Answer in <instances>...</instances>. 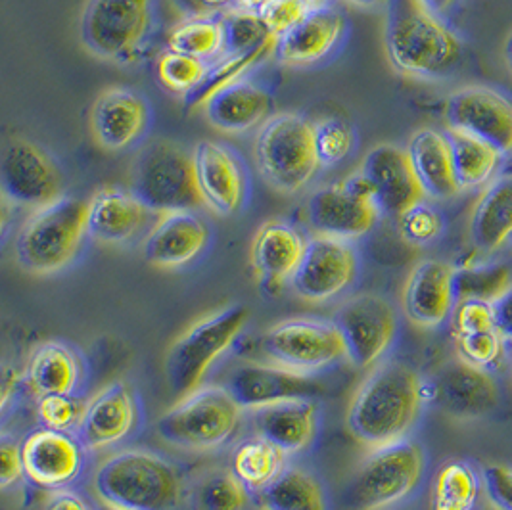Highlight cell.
Returning a JSON list of instances; mask_svg holds the SVG:
<instances>
[{
  "label": "cell",
  "instance_id": "obj_13",
  "mask_svg": "<svg viewBox=\"0 0 512 510\" xmlns=\"http://www.w3.org/2000/svg\"><path fill=\"white\" fill-rule=\"evenodd\" d=\"M305 217L315 234L353 242L373 231L380 209L371 181L357 171L340 185L315 190L307 200Z\"/></svg>",
  "mask_w": 512,
  "mask_h": 510
},
{
  "label": "cell",
  "instance_id": "obj_8",
  "mask_svg": "<svg viewBox=\"0 0 512 510\" xmlns=\"http://www.w3.org/2000/svg\"><path fill=\"white\" fill-rule=\"evenodd\" d=\"M254 154L261 177L284 194L303 190L321 169L315 123L302 114L269 117L257 131Z\"/></svg>",
  "mask_w": 512,
  "mask_h": 510
},
{
  "label": "cell",
  "instance_id": "obj_36",
  "mask_svg": "<svg viewBox=\"0 0 512 510\" xmlns=\"http://www.w3.org/2000/svg\"><path fill=\"white\" fill-rule=\"evenodd\" d=\"M482 472L463 459H449L436 470L430 489V510H474Z\"/></svg>",
  "mask_w": 512,
  "mask_h": 510
},
{
  "label": "cell",
  "instance_id": "obj_3",
  "mask_svg": "<svg viewBox=\"0 0 512 510\" xmlns=\"http://www.w3.org/2000/svg\"><path fill=\"white\" fill-rule=\"evenodd\" d=\"M91 487L98 501L129 510H175L183 499L179 468L142 447L108 455L94 468Z\"/></svg>",
  "mask_w": 512,
  "mask_h": 510
},
{
  "label": "cell",
  "instance_id": "obj_50",
  "mask_svg": "<svg viewBox=\"0 0 512 510\" xmlns=\"http://www.w3.org/2000/svg\"><path fill=\"white\" fill-rule=\"evenodd\" d=\"M24 461H22V443L2 436L0 440V487L8 489L24 480Z\"/></svg>",
  "mask_w": 512,
  "mask_h": 510
},
{
  "label": "cell",
  "instance_id": "obj_19",
  "mask_svg": "<svg viewBox=\"0 0 512 510\" xmlns=\"http://www.w3.org/2000/svg\"><path fill=\"white\" fill-rule=\"evenodd\" d=\"M85 451L77 434L41 426L22 441L25 480L45 491L71 487L83 474Z\"/></svg>",
  "mask_w": 512,
  "mask_h": 510
},
{
  "label": "cell",
  "instance_id": "obj_51",
  "mask_svg": "<svg viewBox=\"0 0 512 510\" xmlns=\"http://www.w3.org/2000/svg\"><path fill=\"white\" fill-rule=\"evenodd\" d=\"M43 510H94V505H91L79 491L66 487L48 491Z\"/></svg>",
  "mask_w": 512,
  "mask_h": 510
},
{
  "label": "cell",
  "instance_id": "obj_2",
  "mask_svg": "<svg viewBox=\"0 0 512 510\" xmlns=\"http://www.w3.org/2000/svg\"><path fill=\"white\" fill-rule=\"evenodd\" d=\"M384 43L392 66L419 79H442L461 64V39L420 0L388 4Z\"/></svg>",
  "mask_w": 512,
  "mask_h": 510
},
{
  "label": "cell",
  "instance_id": "obj_46",
  "mask_svg": "<svg viewBox=\"0 0 512 510\" xmlns=\"http://www.w3.org/2000/svg\"><path fill=\"white\" fill-rule=\"evenodd\" d=\"M455 349L457 357L465 359L466 363H472L482 369H491L495 367L503 353H505V338L501 336L499 330H486V332H476L468 336H455Z\"/></svg>",
  "mask_w": 512,
  "mask_h": 510
},
{
  "label": "cell",
  "instance_id": "obj_26",
  "mask_svg": "<svg viewBox=\"0 0 512 510\" xmlns=\"http://www.w3.org/2000/svg\"><path fill=\"white\" fill-rule=\"evenodd\" d=\"M259 436L290 455L307 453L321 432L323 411L317 397L288 399L252 411Z\"/></svg>",
  "mask_w": 512,
  "mask_h": 510
},
{
  "label": "cell",
  "instance_id": "obj_22",
  "mask_svg": "<svg viewBox=\"0 0 512 510\" xmlns=\"http://www.w3.org/2000/svg\"><path fill=\"white\" fill-rule=\"evenodd\" d=\"M455 269L440 259H424L413 267L403 284L401 311L411 325L436 330L445 325L457 305Z\"/></svg>",
  "mask_w": 512,
  "mask_h": 510
},
{
  "label": "cell",
  "instance_id": "obj_9",
  "mask_svg": "<svg viewBox=\"0 0 512 510\" xmlns=\"http://www.w3.org/2000/svg\"><path fill=\"white\" fill-rule=\"evenodd\" d=\"M129 190L156 215L204 206L192 152L173 140L156 139L140 148L131 167Z\"/></svg>",
  "mask_w": 512,
  "mask_h": 510
},
{
  "label": "cell",
  "instance_id": "obj_30",
  "mask_svg": "<svg viewBox=\"0 0 512 510\" xmlns=\"http://www.w3.org/2000/svg\"><path fill=\"white\" fill-rule=\"evenodd\" d=\"M202 110L211 127L238 135L263 125L271 117L273 96L263 85L246 77L213 94Z\"/></svg>",
  "mask_w": 512,
  "mask_h": 510
},
{
  "label": "cell",
  "instance_id": "obj_29",
  "mask_svg": "<svg viewBox=\"0 0 512 510\" xmlns=\"http://www.w3.org/2000/svg\"><path fill=\"white\" fill-rule=\"evenodd\" d=\"M152 215L131 190L106 186L89 200V236L102 244H127L146 229Z\"/></svg>",
  "mask_w": 512,
  "mask_h": 510
},
{
  "label": "cell",
  "instance_id": "obj_11",
  "mask_svg": "<svg viewBox=\"0 0 512 510\" xmlns=\"http://www.w3.org/2000/svg\"><path fill=\"white\" fill-rule=\"evenodd\" d=\"M257 344L269 363L309 376L346 359V346L336 323L317 317L275 323L259 336Z\"/></svg>",
  "mask_w": 512,
  "mask_h": 510
},
{
  "label": "cell",
  "instance_id": "obj_41",
  "mask_svg": "<svg viewBox=\"0 0 512 510\" xmlns=\"http://www.w3.org/2000/svg\"><path fill=\"white\" fill-rule=\"evenodd\" d=\"M250 489L233 474L231 468L206 472L192 491L194 510H248Z\"/></svg>",
  "mask_w": 512,
  "mask_h": 510
},
{
  "label": "cell",
  "instance_id": "obj_53",
  "mask_svg": "<svg viewBox=\"0 0 512 510\" xmlns=\"http://www.w3.org/2000/svg\"><path fill=\"white\" fill-rule=\"evenodd\" d=\"M493 307L501 336L505 338V342L512 344V288L499 302L493 303Z\"/></svg>",
  "mask_w": 512,
  "mask_h": 510
},
{
  "label": "cell",
  "instance_id": "obj_35",
  "mask_svg": "<svg viewBox=\"0 0 512 510\" xmlns=\"http://www.w3.org/2000/svg\"><path fill=\"white\" fill-rule=\"evenodd\" d=\"M286 461L288 455L279 445L256 434L234 445L229 468L250 493H261L284 472Z\"/></svg>",
  "mask_w": 512,
  "mask_h": 510
},
{
  "label": "cell",
  "instance_id": "obj_6",
  "mask_svg": "<svg viewBox=\"0 0 512 510\" xmlns=\"http://www.w3.org/2000/svg\"><path fill=\"white\" fill-rule=\"evenodd\" d=\"M244 409L225 386H200L167 409L156 422L158 438L190 453L225 447L238 432Z\"/></svg>",
  "mask_w": 512,
  "mask_h": 510
},
{
  "label": "cell",
  "instance_id": "obj_24",
  "mask_svg": "<svg viewBox=\"0 0 512 510\" xmlns=\"http://www.w3.org/2000/svg\"><path fill=\"white\" fill-rule=\"evenodd\" d=\"M150 119V104L142 94L127 87H110L94 100L91 129L98 146L121 152L146 135Z\"/></svg>",
  "mask_w": 512,
  "mask_h": 510
},
{
  "label": "cell",
  "instance_id": "obj_56",
  "mask_svg": "<svg viewBox=\"0 0 512 510\" xmlns=\"http://www.w3.org/2000/svg\"><path fill=\"white\" fill-rule=\"evenodd\" d=\"M355 6H363V8H380V6H386L392 2V0H348Z\"/></svg>",
  "mask_w": 512,
  "mask_h": 510
},
{
  "label": "cell",
  "instance_id": "obj_34",
  "mask_svg": "<svg viewBox=\"0 0 512 510\" xmlns=\"http://www.w3.org/2000/svg\"><path fill=\"white\" fill-rule=\"evenodd\" d=\"M257 497L261 510H330L325 484L300 466H286Z\"/></svg>",
  "mask_w": 512,
  "mask_h": 510
},
{
  "label": "cell",
  "instance_id": "obj_5",
  "mask_svg": "<svg viewBox=\"0 0 512 510\" xmlns=\"http://www.w3.org/2000/svg\"><path fill=\"white\" fill-rule=\"evenodd\" d=\"M250 323V309L231 303L188 326L165 353V380L175 397L204 386L211 367L229 353Z\"/></svg>",
  "mask_w": 512,
  "mask_h": 510
},
{
  "label": "cell",
  "instance_id": "obj_16",
  "mask_svg": "<svg viewBox=\"0 0 512 510\" xmlns=\"http://www.w3.org/2000/svg\"><path fill=\"white\" fill-rule=\"evenodd\" d=\"M2 196L14 206L45 208L62 198V173L47 152L35 142L12 139L0 160Z\"/></svg>",
  "mask_w": 512,
  "mask_h": 510
},
{
  "label": "cell",
  "instance_id": "obj_14",
  "mask_svg": "<svg viewBox=\"0 0 512 510\" xmlns=\"http://www.w3.org/2000/svg\"><path fill=\"white\" fill-rule=\"evenodd\" d=\"M426 403H432L445 417L478 420L488 417L499 405V384L488 369L455 357L424 380Z\"/></svg>",
  "mask_w": 512,
  "mask_h": 510
},
{
  "label": "cell",
  "instance_id": "obj_1",
  "mask_svg": "<svg viewBox=\"0 0 512 510\" xmlns=\"http://www.w3.org/2000/svg\"><path fill=\"white\" fill-rule=\"evenodd\" d=\"M426 403L424 378L409 363H378L351 395L348 432L369 449L407 440Z\"/></svg>",
  "mask_w": 512,
  "mask_h": 510
},
{
  "label": "cell",
  "instance_id": "obj_55",
  "mask_svg": "<svg viewBox=\"0 0 512 510\" xmlns=\"http://www.w3.org/2000/svg\"><path fill=\"white\" fill-rule=\"evenodd\" d=\"M233 2L238 10H248V12H257L265 4V0H233Z\"/></svg>",
  "mask_w": 512,
  "mask_h": 510
},
{
  "label": "cell",
  "instance_id": "obj_7",
  "mask_svg": "<svg viewBox=\"0 0 512 510\" xmlns=\"http://www.w3.org/2000/svg\"><path fill=\"white\" fill-rule=\"evenodd\" d=\"M426 472V453L417 441L403 440L371 449L355 466L342 489L350 510H382L405 501L420 486Z\"/></svg>",
  "mask_w": 512,
  "mask_h": 510
},
{
  "label": "cell",
  "instance_id": "obj_31",
  "mask_svg": "<svg viewBox=\"0 0 512 510\" xmlns=\"http://www.w3.org/2000/svg\"><path fill=\"white\" fill-rule=\"evenodd\" d=\"M83 376L85 367L79 353L62 340H47L29 353L24 384L37 399L43 395H75Z\"/></svg>",
  "mask_w": 512,
  "mask_h": 510
},
{
  "label": "cell",
  "instance_id": "obj_59",
  "mask_svg": "<svg viewBox=\"0 0 512 510\" xmlns=\"http://www.w3.org/2000/svg\"><path fill=\"white\" fill-rule=\"evenodd\" d=\"M307 2H309V4L315 8V6H323V4H326L328 0H307Z\"/></svg>",
  "mask_w": 512,
  "mask_h": 510
},
{
  "label": "cell",
  "instance_id": "obj_37",
  "mask_svg": "<svg viewBox=\"0 0 512 510\" xmlns=\"http://www.w3.org/2000/svg\"><path fill=\"white\" fill-rule=\"evenodd\" d=\"M445 135L451 146L453 169L459 188L470 190L491 183L499 169L501 154L488 142L465 133L447 129Z\"/></svg>",
  "mask_w": 512,
  "mask_h": 510
},
{
  "label": "cell",
  "instance_id": "obj_4",
  "mask_svg": "<svg viewBox=\"0 0 512 510\" xmlns=\"http://www.w3.org/2000/svg\"><path fill=\"white\" fill-rule=\"evenodd\" d=\"M89 236V202L62 196L35 209L16 236L18 265L39 277L64 271L81 252Z\"/></svg>",
  "mask_w": 512,
  "mask_h": 510
},
{
  "label": "cell",
  "instance_id": "obj_10",
  "mask_svg": "<svg viewBox=\"0 0 512 510\" xmlns=\"http://www.w3.org/2000/svg\"><path fill=\"white\" fill-rule=\"evenodd\" d=\"M154 0H87L81 39L96 58L112 64L137 62L154 25Z\"/></svg>",
  "mask_w": 512,
  "mask_h": 510
},
{
  "label": "cell",
  "instance_id": "obj_18",
  "mask_svg": "<svg viewBox=\"0 0 512 510\" xmlns=\"http://www.w3.org/2000/svg\"><path fill=\"white\" fill-rule=\"evenodd\" d=\"M142 407L133 386L116 380L85 403L77 438L87 451H106L129 440L140 428Z\"/></svg>",
  "mask_w": 512,
  "mask_h": 510
},
{
  "label": "cell",
  "instance_id": "obj_44",
  "mask_svg": "<svg viewBox=\"0 0 512 510\" xmlns=\"http://www.w3.org/2000/svg\"><path fill=\"white\" fill-rule=\"evenodd\" d=\"M85 411V403L77 395H43L37 399L39 424L56 432L75 434Z\"/></svg>",
  "mask_w": 512,
  "mask_h": 510
},
{
  "label": "cell",
  "instance_id": "obj_58",
  "mask_svg": "<svg viewBox=\"0 0 512 510\" xmlns=\"http://www.w3.org/2000/svg\"><path fill=\"white\" fill-rule=\"evenodd\" d=\"M94 510H129V509H123V507H116V505H110V503H104V501H98V499H96V505H94Z\"/></svg>",
  "mask_w": 512,
  "mask_h": 510
},
{
  "label": "cell",
  "instance_id": "obj_61",
  "mask_svg": "<svg viewBox=\"0 0 512 510\" xmlns=\"http://www.w3.org/2000/svg\"><path fill=\"white\" fill-rule=\"evenodd\" d=\"M509 244H512V236H511V240H509Z\"/></svg>",
  "mask_w": 512,
  "mask_h": 510
},
{
  "label": "cell",
  "instance_id": "obj_48",
  "mask_svg": "<svg viewBox=\"0 0 512 510\" xmlns=\"http://www.w3.org/2000/svg\"><path fill=\"white\" fill-rule=\"evenodd\" d=\"M311 8L307 0H265L257 14L265 27L280 39L300 24Z\"/></svg>",
  "mask_w": 512,
  "mask_h": 510
},
{
  "label": "cell",
  "instance_id": "obj_39",
  "mask_svg": "<svg viewBox=\"0 0 512 510\" xmlns=\"http://www.w3.org/2000/svg\"><path fill=\"white\" fill-rule=\"evenodd\" d=\"M169 50L213 64L225 50L223 16L187 18L175 25L167 37Z\"/></svg>",
  "mask_w": 512,
  "mask_h": 510
},
{
  "label": "cell",
  "instance_id": "obj_60",
  "mask_svg": "<svg viewBox=\"0 0 512 510\" xmlns=\"http://www.w3.org/2000/svg\"><path fill=\"white\" fill-rule=\"evenodd\" d=\"M511 378H512V357H511Z\"/></svg>",
  "mask_w": 512,
  "mask_h": 510
},
{
  "label": "cell",
  "instance_id": "obj_49",
  "mask_svg": "<svg viewBox=\"0 0 512 510\" xmlns=\"http://www.w3.org/2000/svg\"><path fill=\"white\" fill-rule=\"evenodd\" d=\"M480 472L491 509L512 510V466L489 463Z\"/></svg>",
  "mask_w": 512,
  "mask_h": 510
},
{
  "label": "cell",
  "instance_id": "obj_23",
  "mask_svg": "<svg viewBox=\"0 0 512 510\" xmlns=\"http://www.w3.org/2000/svg\"><path fill=\"white\" fill-rule=\"evenodd\" d=\"M210 240V225L196 211H169L150 227L142 252L158 269H179L204 254Z\"/></svg>",
  "mask_w": 512,
  "mask_h": 510
},
{
  "label": "cell",
  "instance_id": "obj_43",
  "mask_svg": "<svg viewBox=\"0 0 512 510\" xmlns=\"http://www.w3.org/2000/svg\"><path fill=\"white\" fill-rule=\"evenodd\" d=\"M315 148L321 167L344 162L355 148V131L346 119L325 117L315 123Z\"/></svg>",
  "mask_w": 512,
  "mask_h": 510
},
{
  "label": "cell",
  "instance_id": "obj_33",
  "mask_svg": "<svg viewBox=\"0 0 512 510\" xmlns=\"http://www.w3.org/2000/svg\"><path fill=\"white\" fill-rule=\"evenodd\" d=\"M468 234L476 250L493 254L512 236V175L493 179L470 213Z\"/></svg>",
  "mask_w": 512,
  "mask_h": 510
},
{
  "label": "cell",
  "instance_id": "obj_54",
  "mask_svg": "<svg viewBox=\"0 0 512 510\" xmlns=\"http://www.w3.org/2000/svg\"><path fill=\"white\" fill-rule=\"evenodd\" d=\"M424 6H428L432 12H436L438 16L443 14L445 10H449L453 6L455 0H420Z\"/></svg>",
  "mask_w": 512,
  "mask_h": 510
},
{
  "label": "cell",
  "instance_id": "obj_25",
  "mask_svg": "<svg viewBox=\"0 0 512 510\" xmlns=\"http://www.w3.org/2000/svg\"><path fill=\"white\" fill-rule=\"evenodd\" d=\"M374 188V200L380 213L401 217L422 202L424 192L407 150L394 144H380L365 156L359 169Z\"/></svg>",
  "mask_w": 512,
  "mask_h": 510
},
{
  "label": "cell",
  "instance_id": "obj_57",
  "mask_svg": "<svg viewBox=\"0 0 512 510\" xmlns=\"http://www.w3.org/2000/svg\"><path fill=\"white\" fill-rule=\"evenodd\" d=\"M503 56H505V62H507V68L512 71V33L509 35V39L505 41V48H503Z\"/></svg>",
  "mask_w": 512,
  "mask_h": 510
},
{
  "label": "cell",
  "instance_id": "obj_45",
  "mask_svg": "<svg viewBox=\"0 0 512 510\" xmlns=\"http://www.w3.org/2000/svg\"><path fill=\"white\" fill-rule=\"evenodd\" d=\"M397 221L401 238L411 246H428L442 236V213L426 202H419L407 209L401 217H397Z\"/></svg>",
  "mask_w": 512,
  "mask_h": 510
},
{
  "label": "cell",
  "instance_id": "obj_15",
  "mask_svg": "<svg viewBox=\"0 0 512 510\" xmlns=\"http://www.w3.org/2000/svg\"><path fill=\"white\" fill-rule=\"evenodd\" d=\"M359 277V254L350 240L315 234L296 275L292 290L309 303H326L346 294Z\"/></svg>",
  "mask_w": 512,
  "mask_h": 510
},
{
  "label": "cell",
  "instance_id": "obj_40",
  "mask_svg": "<svg viewBox=\"0 0 512 510\" xmlns=\"http://www.w3.org/2000/svg\"><path fill=\"white\" fill-rule=\"evenodd\" d=\"M453 286L457 302H499L512 288V271L505 263L465 265L455 269Z\"/></svg>",
  "mask_w": 512,
  "mask_h": 510
},
{
  "label": "cell",
  "instance_id": "obj_52",
  "mask_svg": "<svg viewBox=\"0 0 512 510\" xmlns=\"http://www.w3.org/2000/svg\"><path fill=\"white\" fill-rule=\"evenodd\" d=\"M233 0H173L177 10L187 18H206L229 6Z\"/></svg>",
  "mask_w": 512,
  "mask_h": 510
},
{
  "label": "cell",
  "instance_id": "obj_17",
  "mask_svg": "<svg viewBox=\"0 0 512 510\" xmlns=\"http://www.w3.org/2000/svg\"><path fill=\"white\" fill-rule=\"evenodd\" d=\"M447 129L491 144L501 156L512 152V100L491 87L472 85L445 102Z\"/></svg>",
  "mask_w": 512,
  "mask_h": 510
},
{
  "label": "cell",
  "instance_id": "obj_32",
  "mask_svg": "<svg viewBox=\"0 0 512 510\" xmlns=\"http://www.w3.org/2000/svg\"><path fill=\"white\" fill-rule=\"evenodd\" d=\"M407 154L424 196L432 200H449L461 192L445 133L436 129H420L409 140Z\"/></svg>",
  "mask_w": 512,
  "mask_h": 510
},
{
  "label": "cell",
  "instance_id": "obj_28",
  "mask_svg": "<svg viewBox=\"0 0 512 510\" xmlns=\"http://www.w3.org/2000/svg\"><path fill=\"white\" fill-rule=\"evenodd\" d=\"M307 240L286 221H267L259 227L252 242V265L265 288L280 290L296 275Z\"/></svg>",
  "mask_w": 512,
  "mask_h": 510
},
{
  "label": "cell",
  "instance_id": "obj_47",
  "mask_svg": "<svg viewBox=\"0 0 512 510\" xmlns=\"http://www.w3.org/2000/svg\"><path fill=\"white\" fill-rule=\"evenodd\" d=\"M449 321H451L453 338L476 334V332H486V330H499L493 303L461 300L455 305Z\"/></svg>",
  "mask_w": 512,
  "mask_h": 510
},
{
  "label": "cell",
  "instance_id": "obj_27",
  "mask_svg": "<svg viewBox=\"0 0 512 510\" xmlns=\"http://www.w3.org/2000/svg\"><path fill=\"white\" fill-rule=\"evenodd\" d=\"M348 29L344 14L328 4L315 6L300 24L282 35L277 58L284 66H313L328 58L342 43Z\"/></svg>",
  "mask_w": 512,
  "mask_h": 510
},
{
  "label": "cell",
  "instance_id": "obj_20",
  "mask_svg": "<svg viewBox=\"0 0 512 510\" xmlns=\"http://www.w3.org/2000/svg\"><path fill=\"white\" fill-rule=\"evenodd\" d=\"M223 386L250 413L280 401L319 397L325 392V384L315 376L288 371L269 361H244L236 365Z\"/></svg>",
  "mask_w": 512,
  "mask_h": 510
},
{
  "label": "cell",
  "instance_id": "obj_38",
  "mask_svg": "<svg viewBox=\"0 0 512 510\" xmlns=\"http://www.w3.org/2000/svg\"><path fill=\"white\" fill-rule=\"evenodd\" d=\"M277 45H265V47L250 50V52H240V54H221L213 64H210V70L206 73L204 81L200 87L185 98L187 108H202L213 94L227 89L240 79H246V75L259 66L265 58L275 54Z\"/></svg>",
  "mask_w": 512,
  "mask_h": 510
},
{
  "label": "cell",
  "instance_id": "obj_12",
  "mask_svg": "<svg viewBox=\"0 0 512 510\" xmlns=\"http://www.w3.org/2000/svg\"><path fill=\"white\" fill-rule=\"evenodd\" d=\"M344 340L346 359L359 371H371L396 344L399 315L388 298L363 292L342 303L332 319Z\"/></svg>",
  "mask_w": 512,
  "mask_h": 510
},
{
  "label": "cell",
  "instance_id": "obj_21",
  "mask_svg": "<svg viewBox=\"0 0 512 510\" xmlns=\"http://www.w3.org/2000/svg\"><path fill=\"white\" fill-rule=\"evenodd\" d=\"M194 171L204 206L221 217L238 213L248 194V175L227 144L204 140L194 146Z\"/></svg>",
  "mask_w": 512,
  "mask_h": 510
},
{
  "label": "cell",
  "instance_id": "obj_42",
  "mask_svg": "<svg viewBox=\"0 0 512 510\" xmlns=\"http://www.w3.org/2000/svg\"><path fill=\"white\" fill-rule=\"evenodd\" d=\"M208 70V62L169 48L156 60L158 81L169 93L181 94L183 98H187L200 87Z\"/></svg>",
  "mask_w": 512,
  "mask_h": 510
}]
</instances>
